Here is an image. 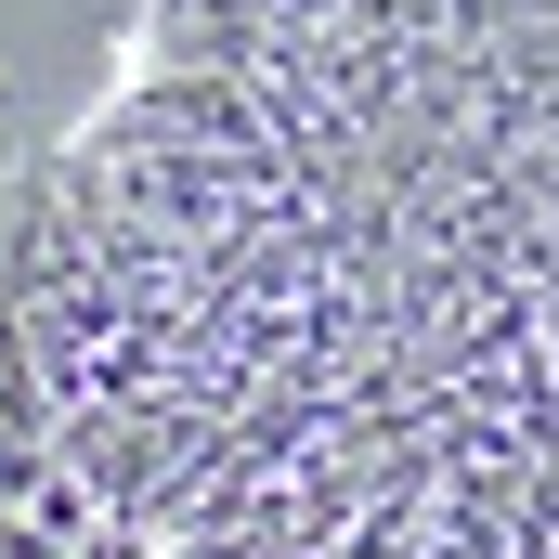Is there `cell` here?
Masks as SVG:
<instances>
[{"label":"cell","instance_id":"obj_1","mask_svg":"<svg viewBox=\"0 0 559 559\" xmlns=\"http://www.w3.org/2000/svg\"><path fill=\"white\" fill-rule=\"evenodd\" d=\"M0 559H559V0H143L0 182Z\"/></svg>","mask_w":559,"mask_h":559}]
</instances>
